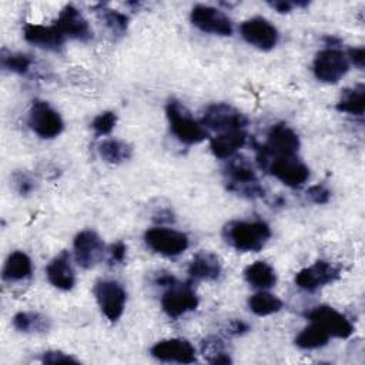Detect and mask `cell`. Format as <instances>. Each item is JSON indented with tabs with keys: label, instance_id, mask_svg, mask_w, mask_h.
<instances>
[{
	"label": "cell",
	"instance_id": "obj_1",
	"mask_svg": "<svg viewBox=\"0 0 365 365\" xmlns=\"http://www.w3.org/2000/svg\"><path fill=\"white\" fill-rule=\"evenodd\" d=\"M222 237L228 245L242 252H258L271 237V228L264 221L234 220L224 225Z\"/></svg>",
	"mask_w": 365,
	"mask_h": 365
},
{
	"label": "cell",
	"instance_id": "obj_2",
	"mask_svg": "<svg viewBox=\"0 0 365 365\" xmlns=\"http://www.w3.org/2000/svg\"><path fill=\"white\" fill-rule=\"evenodd\" d=\"M299 137L284 123L271 127L267 144L257 145V157L261 168H265L272 157H294L299 150Z\"/></svg>",
	"mask_w": 365,
	"mask_h": 365
},
{
	"label": "cell",
	"instance_id": "obj_3",
	"mask_svg": "<svg viewBox=\"0 0 365 365\" xmlns=\"http://www.w3.org/2000/svg\"><path fill=\"white\" fill-rule=\"evenodd\" d=\"M224 173L227 177V187L230 191L251 200L264 197L265 191L259 184L255 171L252 170L251 164L245 157L238 155L230 158Z\"/></svg>",
	"mask_w": 365,
	"mask_h": 365
},
{
	"label": "cell",
	"instance_id": "obj_4",
	"mask_svg": "<svg viewBox=\"0 0 365 365\" xmlns=\"http://www.w3.org/2000/svg\"><path fill=\"white\" fill-rule=\"evenodd\" d=\"M165 114L168 118L171 133L184 144H198L208 137L202 124L197 123L188 110L177 100H170L165 106Z\"/></svg>",
	"mask_w": 365,
	"mask_h": 365
},
{
	"label": "cell",
	"instance_id": "obj_5",
	"mask_svg": "<svg viewBox=\"0 0 365 365\" xmlns=\"http://www.w3.org/2000/svg\"><path fill=\"white\" fill-rule=\"evenodd\" d=\"M27 124L41 138H54L64 128L60 114L43 100H34L31 103Z\"/></svg>",
	"mask_w": 365,
	"mask_h": 365
},
{
	"label": "cell",
	"instance_id": "obj_6",
	"mask_svg": "<svg viewBox=\"0 0 365 365\" xmlns=\"http://www.w3.org/2000/svg\"><path fill=\"white\" fill-rule=\"evenodd\" d=\"M201 124L217 131L242 130L248 124V118L238 108L227 103H215L205 108Z\"/></svg>",
	"mask_w": 365,
	"mask_h": 365
},
{
	"label": "cell",
	"instance_id": "obj_7",
	"mask_svg": "<svg viewBox=\"0 0 365 365\" xmlns=\"http://www.w3.org/2000/svg\"><path fill=\"white\" fill-rule=\"evenodd\" d=\"M312 70L322 83H338L349 70L348 57L338 48H324L314 60Z\"/></svg>",
	"mask_w": 365,
	"mask_h": 365
},
{
	"label": "cell",
	"instance_id": "obj_8",
	"mask_svg": "<svg viewBox=\"0 0 365 365\" xmlns=\"http://www.w3.org/2000/svg\"><path fill=\"white\" fill-rule=\"evenodd\" d=\"M144 241L154 252L165 257L180 255L188 248V237L184 232L164 227L147 230Z\"/></svg>",
	"mask_w": 365,
	"mask_h": 365
},
{
	"label": "cell",
	"instance_id": "obj_9",
	"mask_svg": "<svg viewBox=\"0 0 365 365\" xmlns=\"http://www.w3.org/2000/svg\"><path fill=\"white\" fill-rule=\"evenodd\" d=\"M94 295L107 319L114 322L123 315L127 295L121 284L111 279L98 281L94 285Z\"/></svg>",
	"mask_w": 365,
	"mask_h": 365
},
{
	"label": "cell",
	"instance_id": "obj_10",
	"mask_svg": "<svg viewBox=\"0 0 365 365\" xmlns=\"http://www.w3.org/2000/svg\"><path fill=\"white\" fill-rule=\"evenodd\" d=\"M161 307L170 318H178L198 307V297L190 285L175 281L164 292L161 298Z\"/></svg>",
	"mask_w": 365,
	"mask_h": 365
},
{
	"label": "cell",
	"instance_id": "obj_11",
	"mask_svg": "<svg viewBox=\"0 0 365 365\" xmlns=\"http://www.w3.org/2000/svg\"><path fill=\"white\" fill-rule=\"evenodd\" d=\"M265 170L288 187H301L309 178V168L294 157H272Z\"/></svg>",
	"mask_w": 365,
	"mask_h": 365
},
{
	"label": "cell",
	"instance_id": "obj_12",
	"mask_svg": "<svg viewBox=\"0 0 365 365\" xmlns=\"http://www.w3.org/2000/svg\"><path fill=\"white\" fill-rule=\"evenodd\" d=\"M191 23L204 33H211L217 36H231L232 23L231 20L218 9L197 4L191 10Z\"/></svg>",
	"mask_w": 365,
	"mask_h": 365
},
{
	"label": "cell",
	"instance_id": "obj_13",
	"mask_svg": "<svg viewBox=\"0 0 365 365\" xmlns=\"http://www.w3.org/2000/svg\"><path fill=\"white\" fill-rule=\"evenodd\" d=\"M242 38L264 51L274 48L278 43V30L264 17H252L245 20L240 27Z\"/></svg>",
	"mask_w": 365,
	"mask_h": 365
},
{
	"label": "cell",
	"instance_id": "obj_14",
	"mask_svg": "<svg viewBox=\"0 0 365 365\" xmlns=\"http://www.w3.org/2000/svg\"><path fill=\"white\" fill-rule=\"evenodd\" d=\"M307 318L311 322L321 325L331 336L349 338L354 332V327L349 319L329 305H318L307 312Z\"/></svg>",
	"mask_w": 365,
	"mask_h": 365
},
{
	"label": "cell",
	"instance_id": "obj_15",
	"mask_svg": "<svg viewBox=\"0 0 365 365\" xmlns=\"http://www.w3.org/2000/svg\"><path fill=\"white\" fill-rule=\"evenodd\" d=\"M339 275V268L324 259H318L311 267L302 268L301 271L297 272L295 284L304 291L314 292L318 288L336 281Z\"/></svg>",
	"mask_w": 365,
	"mask_h": 365
},
{
	"label": "cell",
	"instance_id": "obj_16",
	"mask_svg": "<svg viewBox=\"0 0 365 365\" xmlns=\"http://www.w3.org/2000/svg\"><path fill=\"white\" fill-rule=\"evenodd\" d=\"M74 257L81 268H93L104 254V242L93 230H84L74 238Z\"/></svg>",
	"mask_w": 365,
	"mask_h": 365
},
{
	"label": "cell",
	"instance_id": "obj_17",
	"mask_svg": "<svg viewBox=\"0 0 365 365\" xmlns=\"http://www.w3.org/2000/svg\"><path fill=\"white\" fill-rule=\"evenodd\" d=\"M150 354L164 362H178V364H192L197 361L195 349L187 339L170 338L154 344Z\"/></svg>",
	"mask_w": 365,
	"mask_h": 365
},
{
	"label": "cell",
	"instance_id": "obj_18",
	"mask_svg": "<svg viewBox=\"0 0 365 365\" xmlns=\"http://www.w3.org/2000/svg\"><path fill=\"white\" fill-rule=\"evenodd\" d=\"M54 26L61 31L64 37L80 41H88L93 38V30L90 29L88 21L71 4L66 6L60 11L57 20L54 21Z\"/></svg>",
	"mask_w": 365,
	"mask_h": 365
},
{
	"label": "cell",
	"instance_id": "obj_19",
	"mask_svg": "<svg viewBox=\"0 0 365 365\" xmlns=\"http://www.w3.org/2000/svg\"><path fill=\"white\" fill-rule=\"evenodd\" d=\"M47 279L58 289L68 291L74 287L76 275L70 262V254L64 250L54 257L46 268Z\"/></svg>",
	"mask_w": 365,
	"mask_h": 365
},
{
	"label": "cell",
	"instance_id": "obj_20",
	"mask_svg": "<svg viewBox=\"0 0 365 365\" xmlns=\"http://www.w3.org/2000/svg\"><path fill=\"white\" fill-rule=\"evenodd\" d=\"M23 36L26 41L47 50H58L66 37L61 31L53 26H41V24H26L23 29Z\"/></svg>",
	"mask_w": 365,
	"mask_h": 365
},
{
	"label": "cell",
	"instance_id": "obj_21",
	"mask_svg": "<svg viewBox=\"0 0 365 365\" xmlns=\"http://www.w3.org/2000/svg\"><path fill=\"white\" fill-rule=\"evenodd\" d=\"M221 271L222 267L220 258L208 251L197 252L188 265L190 277L200 281H215L220 278Z\"/></svg>",
	"mask_w": 365,
	"mask_h": 365
},
{
	"label": "cell",
	"instance_id": "obj_22",
	"mask_svg": "<svg viewBox=\"0 0 365 365\" xmlns=\"http://www.w3.org/2000/svg\"><path fill=\"white\" fill-rule=\"evenodd\" d=\"M247 143V134L242 130L225 131L211 138L210 148L217 158H231Z\"/></svg>",
	"mask_w": 365,
	"mask_h": 365
},
{
	"label": "cell",
	"instance_id": "obj_23",
	"mask_svg": "<svg viewBox=\"0 0 365 365\" xmlns=\"http://www.w3.org/2000/svg\"><path fill=\"white\" fill-rule=\"evenodd\" d=\"M33 264L30 257L23 251L11 252L3 267L1 277L4 281H21L31 275Z\"/></svg>",
	"mask_w": 365,
	"mask_h": 365
},
{
	"label": "cell",
	"instance_id": "obj_24",
	"mask_svg": "<svg viewBox=\"0 0 365 365\" xmlns=\"http://www.w3.org/2000/svg\"><path fill=\"white\" fill-rule=\"evenodd\" d=\"M244 277L248 284L255 288H271L277 282V274L274 268L265 261H255L244 269Z\"/></svg>",
	"mask_w": 365,
	"mask_h": 365
},
{
	"label": "cell",
	"instance_id": "obj_25",
	"mask_svg": "<svg viewBox=\"0 0 365 365\" xmlns=\"http://www.w3.org/2000/svg\"><path fill=\"white\" fill-rule=\"evenodd\" d=\"M336 110L352 115H362L365 111V88L362 84L354 88H345L336 103Z\"/></svg>",
	"mask_w": 365,
	"mask_h": 365
},
{
	"label": "cell",
	"instance_id": "obj_26",
	"mask_svg": "<svg viewBox=\"0 0 365 365\" xmlns=\"http://www.w3.org/2000/svg\"><path fill=\"white\" fill-rule=\"evenodd\" d=\"M331 335L318 324L311 322L295 338V345L301 349H315L328 344Z\"/></svg>",
	"mask_w": 365,
	"mask_h": 365
},
{
	"label": "cell",
	"instance_id": "obj_27",
	"mask_svg": "<svg viewBox=\"0 0 365 365\" xmlns=\"http://www.w3.org/2000/svg\"><path fill=\"white\" fill-rule=\"evenodd\" d=\"M98 153L104 161L110 164H120L131 157L133 148L125 141L108 138L98 145Z\"/></svg>",
	"mask_w": 365,
	"mask_h": 365
},
{
	"label": "cell",
	"instance_id": "obj_28",
	"mask_svg": "<svg viewBox=\"0 0 365 365\" xmlns=\"http://www.w3.org/2000/svg\"><path fill=\"white\" fill-rule=\"evenodd\" d=\"M248 307L255 315L267 317V315H271V314H275V312L281 311L282 301L274 294L261 291V292H257V294L250 297Z\"/></svg>",
	"mask_w": 365,
	"mask_h": 365
},
{
	"label": "cell",
	"instance_id": "obj_29",
	"mask_svg": "<svg viewBox=\"0 0 365 365\" xmlns=\"http://www.w3.org/2000/svg\"><path fill=\"white\" fill-rule=\"evenodd\" d=\"M13 327L20 332H43L48 329V321L37 312H19L13 317Z\"/></svg>",
	"mask_w": 365,
	"mask_h": 365
},
{
	"label": "cell",
	"instance_id": "obj_30",
	"mask_svg": "<svg viewBox=\"0 0 365 365\" xmlns=\"http://www.w3.org/2000/svg\"><path fill=\"white\" fill-rule=\"evenodd\" d=\"M98 14L101 17V20L104 21V24L107 26V29L113 33V34H118L123 36L127 31L128 27V17L117 10H111V9H106L101 7L98 10Z\"/></svg>",
	"mask_w": 365,
	"mask_h": 365
},
{
	"label": "cell",
	"instance_id": "obj_31",
	"mask_svg": "<svg viewBox=\"0 0 365 365\" xmlns=\"http://www.w3.org/2000/svg\"><path fill=\"white\" fill-rule=\"evenodd\" d=\"M1 66L13 73L26 74L31 66V58L23 53H11V51H1Z\"/></svg>",
	"mask_w": 365,
	"mask_h": 365
},
{
	"label": "cell",
	"instance_id": "obj_32",
	"mask_svg": "<svg viewBox=\"0 0 365 365\" xmlns=\"http://www.w3.org/2000/svg\"><path fill=\"white\" fill-rule=\"evenodd\" d=\"M202 354L211 364H231V358L224 351L222 342L217 338H210L202 342Z\"/></svg>",
	"mask_w": 365,
	"mask_h": 365
},
{
	"label": "cell",
	"instance_id": "obj_33",
	"mask_svg": "<svg viewBox=\"0 0 365 365\" xmlns=\"http://www.w3.org/2000/svg\"><path fill=\"white\" fill-rule=\"evenodd\" d=\"M117 123V115L113 111H104L98 114L93 121H91V128L96 131L98 135H106L113 131Z\"/></svg>",
	"mask_w": 365,
	"mask_h": 365
},
{
	"label": "cell",
	"instance_id": "obj_34",
	"mask_svg": "<svg viewBox=\"0 0 365 365\" xmlns=\"http://www.w3.org/2000/svg\"><path fill=\"white\" fill-rule=\"evenodd\" d=\"M13 182L19 194L27 195L34 190V180L31 178L30 174L24 171H16L13 174Z\"/></svg>",
	"mask_w": 365,
	"mask_h": 365
},
{
	"label": "cell",
	"instance_id": "obj_35",
	"mask_svg": "<svg viewBox=\"0 0 365 365\" xmlns=\"http://www.w3.org/2000/svg\"><path fill=\"white\" fill-rule=\"evenodd\" d=\"M307 195L315 204H327L331 198V191L325 185L317 184V185H312L308 188Z\"/></svg>",
	"mask_w": 365,
	"mask_h": 365
},
{
	"label": "cell",
	"instance_id": "obj_36",
	"mask_svg": "<svg viewBox=\"0 0 365 365\" xmlns=\"http://www.w3.org/2000/svg\"><path fill=\"white\" fill-rule=\"evenodd\" d=\"M41 361L44 364H78L76 358L61 351H47L43 354Z\"/></svg>",
	"mask_w": 365,
	"mask_h": 365
},
{
	"label": "cell",
	"instance_id": "obj_37",
	"mask_svg": "<svg viewBox=\"0 0 365 365\" xmlns=\"http://www.w3.org/2000/svg\"><path fill=\"white\" fill-rule=\"evenodd\" d=\"M125 252H127V247L123 241L114 242L108 250V262H110V265H115V264L123 262L124 258H125Z\"/></svg>",
	"mask_w": 365,
	"mask_h": 365
},
{
	"label": "cell",
	"instance_id": "obj_38",
	"mask_svg": "<svg viewBox=\"0 0 365 365\" xmlns=\"http://www.w3.org/2000/svg\"><path fill=\"white\" fill-rule=\"evenodd\" d=\"M307 4H308L307 1H305V3H301V1H284V0L271 1V3H269V6H271L272 9H275L278 13H289L294 7H298V6L304 7V6H307Z\"/></svg>",
	"mask_w": 365,
	"mask_h": 365
},
{
	"label": "cell",
	"instance_id": "obj_39",
	"mask_svg": "<svg viewBox=\"0 0 365 365\" xmlns=\"http://www.w3.org/2000/svg\"><path fill=\"white\" fill-rule=\"evenodd\" d=\"M348 58L358 68H364L365 64V48L364 47H354L348 50Z\"/></svg>",
	"mask_w": 365,
	"mask_h": 365
},
{
	"label": "cell",
	"instance_id": "obj_40",
	"mask_svg": "<svg viewBox=\"0 0 365 365\" xmlns=\"http://www.w3.org/2000/svg\"><path fill=\"white\" fill-rule=\"evenodd\" d=\"M228 331L230 334L232 335H241V334H245L248 331V325L240 319H234L230 327H228Z\"/></svg>",
	"mask_w": 365,
	"mask_h": 365
},
{
	"label": "cell",
	"instance_id": "obj_41",
	"mask_svg": "<svg viewBox=\"0 0 365 365\" xmlns=\"http://www.w3.org/2000/svg\"><path fill=\"white\" fill-rule=\"evenodd\" d=\"M177 279L173 277V275H170V274H161V275H158L157 278H155V282L158 284V285H161V287H170L171 284H174Z\"/></svg>",
	"mask_w": 365,
	"mask_h": 365
}]
</instances>
